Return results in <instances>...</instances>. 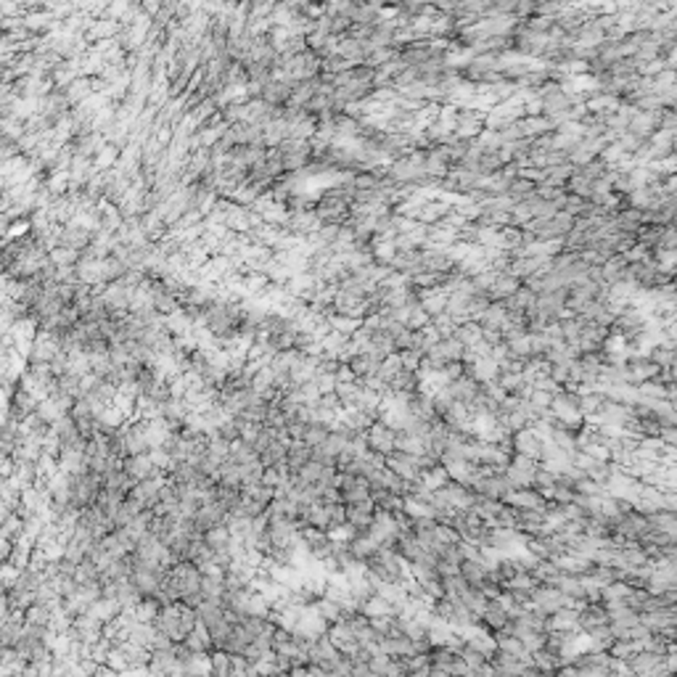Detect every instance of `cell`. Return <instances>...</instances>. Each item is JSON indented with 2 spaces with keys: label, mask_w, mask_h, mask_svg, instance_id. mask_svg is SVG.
I'll list each match as a JSON object with an SVG mask.
<instances>
[{
  "label": "cell",
  "mask_w": 677,
  "mask_h": 677,
  "mask_svg": "<svg viewBox=\"0 0 677 677\" xmlns=\"http://www.w3.org/2000/svg\"><path fill=\"white\" fill-rule=\"evenodd\" d=\"M336 489H339L342 505H357V503L370 500V484L363 479V476L339 474V487Z\"/></svg>",
  "instance_id": "obj_1"
},
{
  "label": "cell",
  "mask_w": 677,
  "mask_h": 677,
  "mask_svg": "<svg viewBox=\"0 0 677 677\" xmlns=\"http://www.w3.org/2000/svg\"><path fill=\"white\" fill-rule=\"evenodd\" d=\"M479 495V498H487V500H498V503H503L505 500V495L508 492H513L511 482L505 479V474H484L479 482H476L474 487H471Z\"/></svg>",
  "instance_id": "obj_2"
},
{
  "label": "cell",
  "mask_w": 677,
  "mask_h": 677,
  "mask_svg": "<svg viewBox=\"0 0 677 677\" xmlns=\"http://www.w3.org/2000/svg\"><path fill=\"white\" fill-rule=\"evenodd\" d=\"M511 445H513V452H516V455H524V458H529V461H535V463L543 461V437L537 434L535 428L516 431V434L511 437Z\"/></svg>",
  "instance_id": "obj_3"
},
{
  "label": "cell",
  "mask_w": 677,
  "mask_h": 677,
  "mask_svg": "<svg viewBox=\"0 0 677 677\" xmlns=\"http://www.w3.org/2000/svg\"><path fill=\"white\" fill-rule=\"evenodd\" d=\"M440 492H442V498L452 505V511H461V513L474 511V505L479 503V495H476L474 489L463 487V484H455V482H447Z\"/></svg>",
  "instance_id": "obj_4"
},
{
  "label": "cell",
  "mask_w": 677,
  "mask_h": 677,
  "mask_svg": "<svg viewBox=\"0 0 677 677\" xmlns=\"http://www.w3.org/2000/svg\"><path fill=\"white\" fill-rule=\"evenodd\" d=\"M365 445H368V452L373 455H381V458H389L394 452V431L384 426V424H373V426L365 431Z\"/></svg>",
  "instance_id": "obj_5"
},
{
  "label": "cell",
  "mask_w": 677,
  "mask_h": 677,
  "mask_svg": "<svg viewBox=\"0 0 677 677\" xmlns=\"http://www.w3.org/2000/svg\"><path fill=\"white\" fill-rule=\"evenodd\" d=\"M503 505H508L513 511H543L545 508V498L537 489H513L505 495Z\"/></svg>",
  "instance_id": "obj_6"
},
{
  "label": "cell",
  "mask_w": 677,
  "mask_h": 677,
  "mask_svg": "<svg viewBox=\"0 0 677 677\" xmlns=\"http://www.w3.org/2000/svg\"><path fill=\"white\" fill-rule=\"evenodd\" d=\"M508 622H511V617H508V611L500 606L498 601H487L484 611L479 614V627H484V630L492 632V635L505 630Z\"/></svg>",
  "instance_id": "obj_7"
},
{
  "label": "cell",
  "mask_w": 677,
  "mask_h": 677,
  "mask_svg": "<svg viewBox=\"0 0 677 677\" xmlns=\"http://www.w3.org/2000/svg\"><path fill=\"white\" fill-rule=\"evenodd\" d=\"M376 516V508L373 503L365 500V503H357V505H344V524H349L355 532H365Z\"/></svg>",
  "instance_id": "obj_8"
},
{
  "label": "cell",
  "mask_w": 677,
  "mask_h": 677,
  "mask_svg": "<svg viewBox=\"0 0 677 677\" xmlns=\"http://www.w3.org/2000/svg\"><path fill=\"white\" fill-rule=\"evenodd\" d=\"M474 323L484 331H503V326L508 323V312L503 307V302H489L487 309H482L474 318Z\"/></svg>",
  "instance_id": "obj_9"
},
{
  "label": "cell",
  "mask_w": 677,
  "mask_h": 677,
  "mask_svg": "<svg viewBox=\"0 0 677 677\" xmlns=\"http://www.w3.org/2000/svg\"><path fill=\"white\" fill-rule=\"evenodd\" d=\"M479 389H482V384L476 379H471L468 373L466 376H461L458 381H450L447 384V392H450V397L455 400V403H463V405H471L479 397Z\"/></svg>",
  "instance_id": "obj_10"
},
{
  "label": "cell",
  "mask_w": 677,
  "mask_h": 677,
  "mask_svg": "<svg viewBox=\"0 0 677 677\" xmlns=\"http://www.w3.org/2000/svg\"><path fill=\"white\" fill-rule=\"evenodd\" d=\"M656 130H659V117H656V111H638V114L630 119V125H627V132H630V135H638V138H643V141H648Z\"/></svg>",
  "instance_id": "obj_11"
},
{
  "label": "cell",
  "mask_w": 677,
  "mask_h": 677,
  "mask_svg": "<svg viewBox=\"0 0 677 677\" xmlns=\"http://www.w3.org/2000/svg\"><path fill=\"white\" fill-rule=\"evenodd\" d=\"M545 632H577V608H561L545 617Z\"/></svg>",
  "instance_id": "obj_12"
},
{
  "label": "cell",
  "mask_w": 677,
  "mask_h": 677,
  "mask_svg": "<svg viewBox=\"0 0 677 677\" xmlns=\"http://www.w3.org/2000/svg\"><path fill=\"white\" fill-rule=\"evenodd\" d=\"M519 286H522V281L513 278L511 273H498L495 284L489 286V291H487L489 302H503V299H508L511 294H516Z\"/></svg>",
  "instance_id": "obj_13"
},
{
  "label": "cell",
  "mask_w": 677,
  "mask_h": 677,
  "mask_svg": "<svg viewBox=\"0 0 677 677\" xmlns=\"http://www.w3.org/2000/svg\"><path fill=\"white\" fill-rule=\"evenodd\" d=\"M458 574L466 580V585H471V587H482V585L487 582L489 566L484 564V559H482V561H461V569H458Z\"/></svg>",
  "instance_id": "obj_14"
},
{
  "label": "cell",
  "mask_w": 677,
  "mask_h": 677,
  "mask_svg": "<svg viewBox=\"0 0 677 677\" xmlns=\"http://www.w3.org/2000/svg\"><path fill=\"white\" fill-rule=\"evenodd\" d=\"M553 564H556V569H559L561 574H569V577H585L587 571L593 569V564H590L587 559L571 556V553H564V556H559Z\"/></svg>",
  "instance_id": "obj_15"
},
{
  "label": "cell",
  "mask_w": 677,
  "mask_h": 677,
  "mask_svg": "<svg viewBox=\"0 0 677 677\" xmlns=\"http://www.w3.org/2000/svg\"><path fill=\"white\" fill-rule=\"evenodd\" d=\"M336 53L342 56L344 61H349L352 67H360L363 61H365V48H363V43L360 40H355V37H339V48H336Z\"/></svg>",
  "instance_id": "obj_16"
},
{
  "label": "cell",
  "mask_w": 677,
  "mask_h": 677,
  "mask_svg": "<svg viewBox=\"0 0 677 677\" xmlns=\"http://www.w3.org/2000/svg\"><path fill=\"white\" fill-rule=\"evenodd\" d=\"M418 297H421V309L426 312L428 318H437L447 307V294L440 291V288L437 291H418Z\"/></svg>",
  "instance_id": "obj_17"
},
{
  "label": "cell",
  "mask_w": 677,
  "mask_h": 677,
  "mask_svg": "<svg viewBox=\"0 0 677 677\" xmlns=\"http://www.w3.org/2000/svg\"><path fill=\"white\" fill-rule=\"evenodd\" d=\"M328 434H331V426L328 424H307L299 440L305 442L309 450H315V447H321L323 442L328 440Z\"/></svg>",
  "instance_id": "obj_18"
},
{
  "label": "cell",
  "mask_w": 677,
  "mask_h": 677,
  "mask_svg": "<svg viewBox=\"0 0 677 677\" xmlns=\"http://www.w3.org/2000/svg\"><path fill=\"white\" fill-rule=\"evenodd\" d=\"M532 666H537L540 672H547V675H553L559 666H564V662H561L556 654H550L547 648H540V651H535L532 654V662H529Z\"/></svg>",
  "instance_id": "obj_19"
},
{
  "label": "cell",
  "mask_w": 677,
  "mask_h": 677,
  "mask_svg": "<svg viewBox=\"0 0 677 677\" xmlns=\"http://www.w3.org/2000/svg\"><path fill=\"white\" fill-rule=\"evenodd\" d=\"M535 193V183H529V180H522V178H513L511 183H508V190H505V196L511 199L513 204L516 202H524V199H529Z\"/></svg>",
  "instance_id": "obj_20"
},
{
  "label": "cell",
  "mask_w": 677,
  "mask_h": 677,
  "mask_svg": "<svg viewBox=\"0 0 677 677\" xmlns=\"http://www.w3.org/2000/svg\"><path fill=\"white\" fill-rule=\"evenodd\" d=\"M503 159H500L498 151H484V154L479 156V165H476V172L479 175H495V172H500L503 169Z\"/></svg>",
  "instance_id": "obj_21"
},
{
  "label": "cell",
  "mask_w": 677,
  "mask_h": 677,
  "mask_svg": "<svg viewBox=\"0 0 677 677\" xmlns=\"http://www.w3.org/2000/svg\"><path fill=\"white\" fill-rule=\"evenodd\" d=\"M455 339H458L463 347H474L476 342L482 339V328H479L474 321H468V323H463V326H458V328H455Z\"/></svg>",
  "instance_id": "obj_22"
},
{
  "label": "cell",
  "mask_w": 677,
  "mask_h": 677,
  "mask_svg": "<svg viewBox=\"0 0 677 677\" xmlns=\"http://www.w3.org/2000/svg\"><path fill=\"white\" fill-rule=\"evenodd\" d=\"M648 360L651 363H656L659 365V370L662 368H675V349H666V347L656 344L648 349Z\"/></svg>",
  "instance_id": "obj_23"
},
{
  "label": "cell",
  "mask_w": 677,
  "mask_h": 677,
  "mask_svg": "<svg viewBox=\"0 0 677 677\" xmlns=\"http://www.w3.org/2000/svg\"><path fill=\"white\" fill-rule=\"evenodd\" d=\"M394 257H397L394 241H376V238H373V262H379V265H389Z\"/></svg>",
  "instance_id": "obj_24"
},
{
  "label": "cell",
  "mask_w": 677,
  "mask_h": 677,
  "mask_svg": "<svg viewBox=\"0 0 677 677\" xmlns=\"http://www.w3.org/2000/svg\"><path fill=\"white\" fill-rule=\"evenodd\" d=\"M535 587H537V580L529 574V571H516L511 580L505 582L503 590H529V593H532Z\"/></svg>",
  "instance_id": "obj_25"
},
{
  "label": "cell",
  "mask_w": 677,
  "mask_h": 677,
  "mask_svg": "<svg viewBox=\"0 0 677 677\" xmlns=\"http://www.w3.org/2000/svg\"><path fill=\"white\" fill-rule=\"evenodd\" d=\"M400 370H403V360H400V355L394 352V355L384 357V363H381V368H379V376L384 381H389L392 376H397Z\"/></svg>",
  "instance_id": "obj_26"
},
{
  "label": "cell",
  "mask_w": 677,
  "mask_h": 677,
  "mask_svg": "<svg viewBox=\"0 0 677 677\" xmlns=\"http://www.w3.org/2000/svg\"><path fill=\"white\" fill-rule=\"evenodd\" d=\"M431 326H434V331L440 333V339H452V336H455V328H458V326L452 323L450 315H445V312L437 315V318H431Z\"/></svg>",
  "instance_id": "obj_27"
},
{
  "label": "cell",
  "mask_w": 677,
  "mask_h": 677,
  "mask_svg": "<svg viewBox=\"0 0 677 677\" xmlns=\"http://www.w3.org/2000/svg\"><path fill=\"white\" fill-rule=\"evenodd\" d=\"M428 323H431V318H428L426 312L421 309V305H418V307L410 309V315H407V323H405V328H407V331H421V328H426Z\"/></svg>",
  "instance_id": "obj_28"
},
{
  "label": "cell",
  "mask_w": 677,
  "mask_h": 677,
  "mask_svg": "<svg viewBox=\"0 0 677 677\" xmlns=\"http://www.w3.org/2000/svg\"><path fill=\"white\" fill-rule=\"evenodd\" d=\"M675 244H677L675 225H664V228H662V236H659V246H656V249L675 251Z\"/></svg>",
  "instance_id": "obj_29"
},
{
  "label": "cell",
  "mask_w": 677,
  "mask_h": 677,
  "mask_svg": "<svg viewBox=\"0 0 677 677\" xmlns=\"http://www.w3.org/2000/svg\"><path fill=\"white\" fill-rule=\"evenodd\" d=\"M656 117H659V130L675 132V127H677L675 109H659V111H656Z\"/></svg>",
  "instance_id": "obj_30"
},
{
  "label": "cell",
  "mask_w": 677,
  "mask_h": 677,
  "mask_svg": "<svg viewBox=\"0 0 677 677\" xmlns=\"http://www.w3.org/2000/svg\"><path fill=\"white\" fill-rule=\"evenodd\" d=\"M442 373V379L447 381H458L461 376H466V368H463V363H445V368L440 370Z\"/></svg>",
  "instance_id": "obj_31"
},
{
  "label": "cell",
  "mask_w": 677,
  "mask_h": 677,
  "mask_svg": "<svg viewBox=\"0 0 677 677\" xmlns=\"http://www.w3.org/2000/svg\"><path fill=\"white\" fill-rule=\"evenodd\" d=\"M550 400H553V394H550V392H537V389H532V392H529V397H526V403H532L535 407H540V410H550Z\"/></svg>",
  "instance_id": "obj_32"
},
{
  "label": "cell",
  "mask_w": 677,
  "mask_h": 677,
  "mask_svg": "<svg viewBox=\"0 0 677 677\" xmlns=\"http://www.w3.org/2000/svg\"><path fill=\"white\" fill-rule=\"evenodd\" d=\"M656 440L662 442L664 447H675L677 445V428L675 426H662L659 428V437Z\"/></svg>",
  "instance_id": "obj_33"
},
{
  "label": "cell",
  "mask_w": 677,
  "mask_h": 677,
  "mask_svg": "<svg viewBox=\"0 0 677 677\" xmlns=\"http://www.w3.org/2000/svg\"><path fill=\"white\" fill-rule=\"evenodd\" d=\"M553 677H580V672H577V666L564 664V666H559V669L553 672Z\"/></svg>",
  "instance_id": "obj_34"
},
{
  "label": "cell",
  "mask_w": 677,
  "mask_h": 677,
  "mask_svg": "<svg viewBox=\"0 0 677 677\" xmlns=\"http://www.w3.org/2000/svg\"><path fill=\"white\" fill-rule=\"evenodd\" d=\"M675 508H677V498H675V492H664V511L675 513Z\"/></svg>",
  "instance_id": "obj_35"
},
{
  "label": "cell",
  "mask_w": 677,
  "mask_h": 677,
  "mask_svg": "<svg viewBox=\"0 0 677 677\" xmlns=\"http://www.w3.org/2000/svg\"><path fill=\"white\" fill-rule=\"evenodd\" d=\"M603 677H632V675H630V672H617V669H608Z\"/></svg>",
  "instance_id": "obj_36"
}]
</instances>
